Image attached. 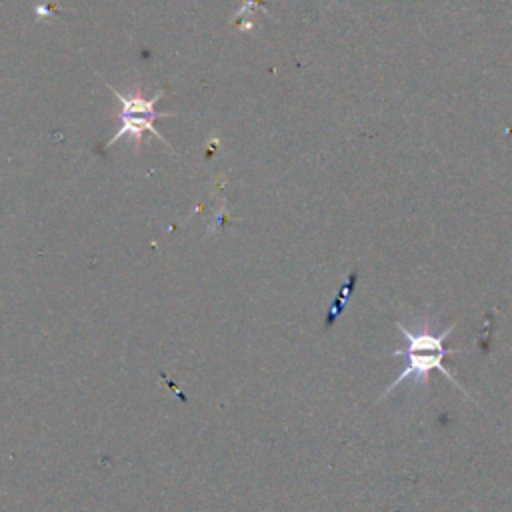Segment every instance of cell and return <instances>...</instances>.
I'll use <instances>...</instances> for the list:
<instances>
[{"mask_svg": "<svg viewBox=\"0 0 512 512\" xmlns=\"http://www.w3.org/2000/svg\"><path fill=\"white\" fill-rule=\"evenodd\" d=\"M396 326H398L400 334L404 336L406 346L400 348V350H394L392 356H404L406 358V366L390 382V386L382 392V396L378 400H384L394 388H398L406 380H412L414 384H428V378H430L432 370L442 372L452 384H456L466 394V390L460 386V382L442 364L444 356H454V354L462 352V350H454V348H446L444 346V342L452 334L454 326H450V328H446L442 332H432V328L428 324H420L418 330H414L410 326H404L400 322Z\"/></svg>", "mask_w": 512, "mask_h": 512, "instance_id": "1", "label": "cell"}, {"mask_svg": "<svg viewBox=\"0 0 512 512\" xmlns=\"http://www.w3.org/2000/svg\"><path fill=\"white\" fill-rule=\"evenodd\" d=\"M104 84L112 90V94H114V96L120 100V104H122V110H120V128L116 130V134H112V136L108 138V142L104 144V150H108L110 146H114V144H116L120 138H124V136L132 138L136 150H140V144H142V138H144L146 132H152L156 138H160L164 144H168L166 138L154 128V122H156L158 118L170 116V114H164V112H156V110H154V104L162 98L164 90H158L152 98H144V94H142L138 88H136L134 92H130V94H122V92H118L116 88H112L108 82H104Z\"/></svg>", "mask_w": 512, "mask_h": 512, "instance_id": "2", "label": "cell"}]
</instances>
